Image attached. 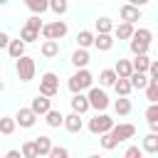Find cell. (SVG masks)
<instances>
[{"label":"cell","mask_w":158,"mask_h":158,"mask_svg":"<svg viewBox=\"0 0 158 158\" xmlns=\"http://www.w3.org/2000/svg\"><path fill=\"white\" fill-rule=\"evenodd\" d=\"M91 84H94V77H91V72H89L86 67H79V72L69 77V89H72L74 94H77V91H84V89H89Z\"/></svg>","instance_id":"obj_1"},{"label":"cell","mask_w":158,"mask_h":158,"mask_svg":"<svg viewBox=\"0 0 158 158\" xmlns=\"http://www.w3.org/2000/svg\"><path fill=\"white\" fill-rule=\"evenodd\" d=\"M15 72H17V79H20V81H32V79H35V59L27 57V54L17 57Z\"/></svg>","instance_id":"obj_2"},{"label":"cell","mask_w":158,"mask_h":158,"mask_svg":"<svg viewBox=\"0 0 158 158\" xmlns=\"http://www.w3.org/2000/svg\"><path fill=\"white\" fill-rule=\"evenodd\" d=\"M67 22L64 20H54V22H49V25H42L40 27V32H42V37L44 40H62L64 35H67Z\"/></svg>","instance_id":"obj_3"},{"label":"cell","mask_w":158,"mask_h":158,"mask_svg":"<svg viewBox=\"0 0 158 158\" xmlns=\"http://www.w3.org/2000/svg\"><path fill=\"white\" fill-rule=\"evenodd\" d=\"M86 101H89V109H96V111H104V109L109 106V96H106V91L99 89V86H89Z\"/></svg>","instance_id":"obj_4"},{"label":"cell","mask_w":158,"mask_h":158,"mask_svg":"<svg viewBox=\"0 0 158 158\" xmlns=\"http://www.w3.org/2000/svg\"><path fill=\"white\" fill-rule=\"evenodd\" d=\"M57 91H59V79H57V74H54V72H44L42 79H40V94L54 96Z\"/></svg>","instance_id":"obj_5"},{"label":"cell","mask_w":158,"mask_h":158,"mask_svg":"<svg viewBox=\"0 0 158 158\" xmlns=\"http://www.w3.org/2000/svg\"><path fill=\"white\" fill-rule=\"evenodd\" d=\"M111 126H114V118H111V116H106L104 111H101V114H96V116L89 121V131H91L94 136H99V133H106Z\"/></svg>","instance_id":"obj_6"},{"label":"cell","mask_w":158,"mask_h":158,"mask_svg":"<svg viewBox=\"0 0 158 158\" xmlns=\"http://www.w3.org/2000/svg\"><path fill=\"white\" fill-rule=\"evenodd\" d=\"M109 133L116 138V143H121V141H128V138L136 136V126L133 123H114L109 128Z\"/></svg>","instance_id":"obj_7"},{"label":"cell","mask_w":158,"mask_h":158,"mask_svg":"<svg viewBox=\"0 0 158 158\" xmlns=\"http://www.w3.org/2000/svg\"><path fill=\"white\" fill-rule=\"evenodd\" d=\"M35 121H37V114L27 106V109H20L17 111V116H15V123H20L22 128H32L35 126Z\"/></svg>","instance_id":"obj_8"},{"label":"cell","mask_w":158,"mask_h":158,"mask_svg":"<svg viewBox=\"0 0 158 158\" xmlns=\"http://www.w3.org/2000/svg\"><path fill=\"white\" fill-rule=\"evenodd\" d=\"M30 109L37 114V116H44L49 109H52V104H49V96H44V94H37L35 99H32V104H30Z\"/></svg>","instance_id":"obj_9"},{"label":"cell","mask_w":158,"mask_h":158,"mask_svg":"<svg viewBox=\"0 0 158 158\" xmlns=\"http://www.w3.org/2000/svg\"><path fill=\"white\" fill-rule=\"evenodd\" d=\"M62 126L69 131V133H79L81 128H84V123H81V114H77V111H72L69 116H64V121H62Z\"/></svg>","instance_id":"obj_10"},{"label":"cell","mask_w":158,"mask_h":158,"mask_svg":"<svg viewBox=\"0 0 158 158\" xmlns=\"http://www.w3.org/2000/svg\"><path fill=\"white\" fill-rule=\"evenodd\" d=\"M118 15H121V20L123 22H136V20H141V7H136V5H121V10H118Z\"/></svg>","instance_id":"obj_11"},{"label":"cell","mask_w":158,"mask_h":158,"mask_svg":"<svg viewBox=\"0 0 158 158\" xmlns=\"http://www.w3.org/2000/svg\"><path fill=\"white\" fill-rule=\"evenodd\" d=\"M94 47H96L99 52H109V49L114 47L111 32H99V35H94Z\"/></svg>","instance_id":"obj_12"},{"label":"cell","mask_w":158,"mask_h":158,"mask_svg":"<svg viewBox=\"0 0 158 158\" xmlns=\"http://www.w3.org/2000/svg\"><path fill=\"white\" fill-rule=\"evenodd\" d=\"M72 111H77V114H86L89 111V101H86V96L81 91H77L72 96Z\"/></svg>","instance_id":"obj_13"},{"label":"cell","mask_w":158,"mask_h":158,"mask_svg":"<svg viewBox=\"0 0 158 158\" xmlns=\"http://www.w3.org/2000/svg\"><path fill=\"white\" fill-rule=\"evenodd\" d=\"M57 54H59V40H44V42H42V57L52 59V57H57Z\"/></svg>","instance_id":"obj_14"},{"label":"cell","mask_w":158,"mask_h":158,"mask_svg":"<svg viewBox=\"0 0 158 158\" xmlns=\"http://www.w3.org/2000/svg\"><path fill=\"white\" fill-rule=\"evenodd\" d=\"M111 86L116 89V94H118V96H128V94H131V89H133V86H131V81H128V77H116V81H114Z\"/></svg>","instance_id":"obj_15"},{"label":"cell","mask_w":158,"mask_h":158,"mask_svg":"<svg viewBox=\"0 0 158 158\" xmlns=\"http://www.w3.org/2000/svg\"><path fill=\"white\" fill-rule=\"evenodd\" d=\"M146 121L151 126V131H158V104L151 101V106L146 109Z\"/></svg>","instance_id":"obj_16"},{"label":"cell","mask_w":158,"mask_h":158,"mask_svg":"<svg viewBox=\"0 0 158 158\" xmlns=\"http://www.w3.org/2000/svg\"><path fill=\"white\" fill-rule=\"evenodd\" d=\"M128 81H131L133 89H143V86L148 84V74H146V72H131V74H128Z\"/></svg>","instance_id":"obj_17"},{"label":"cell","mask_w":158,"mask_h":158,"mask_svg":"<svg viewBox=\"0 0 158 158\" xmlns=\"http://www.w3.org/2000/svg\"><path fill=\"white\" fill-rule=\"evenodd\" d=\"M35 148H37V156H47L49 148H52V138L49 136H37L35 138Z\"/></svg>","instance_id":"obj_18"},{"label":"cell","mask_w":158,"mask_h":158,"mask_svg":"<svg viewBox=\"0 0 158 158\" xmlns=\"http://www.w3.org/2000/svg\"><path fill=\"white\" fill-rule=\"evenodd\" d=\"M7 52H10L12 59L22 57V54H25V42H22V40H10V42H7Z\"/></svg>","instance_id":"obj_19"},{"label":"cell","mask_w":158,"mask_h":158,"mask_svg":"<svg viewBox=\"0 0 158 158\" xmlns=\"http://www.w3.org/2000/svg\"><path fill=\"white\" fill-rule=\"evenodd\" d=\"M72 64H74L77 69H79V67H86V64H89V52H86L84 47H79V49L72 54Z\"/></svg>","instance_id":"obj_20"},{"label":"cell","mask_w":158,"mask_h":158,"mask_svg":"<svg viewBox=\"0 0 158 158\" xmlns=\"http://www.w3.org/2000/svg\"><path fill=\"white\" fill-rule=\"evenodd\" d=\"M114 109H116L118 116H128V114H131V99H128V96H118L116 104H114Z\"/></svg>","instance_id":"obj_21"},{"label":"cell","mask_w":158,"mask_h":158,"mask_svg":"<svg viewBox=\"0 0 158 158\" xmlns=\"http://www.w3.org/2000/svg\"><path fill=\"white\" fill-rule=\"evenodd\" d=\"M143 151L146 153H158V133L151 131L146 138H143Z\"/></svg>","instance_id":"obj_22"},{"label":"cell","mask_w":158,"mask_h":158,"mask_svg":"<svg viewBox=\"0 0 158 158\" xmlns=\"http://www.w3.org/2000/svg\"><path fill=\"white\" fill-rule=\"evenodd\" d=\"M44 116H47L44 121H47V126H49V128H59V126H62V121H64V116H62L59 111H54V109H49Z\"/></svg>","instance_id":"obj_23"},{"label":"cell","mask_w":158,"mask_h":158,"mask_svg":"<svg viewBox=\"0 0 158 158\" xmlns=\"http://www.w3.org/2000/svg\"><path fill=\"white\" fill-rule=\"evenodd\" d=\"M148 64H151V57H148V54H136V59L131 62L133 72H146V69H148Z\"/></svg>","instance_id":"obj_24"},{"label":"cell","mask_w":158,"mask_h":158,"mask_svg":"<svg viewBox=\"0 0 158 158\" xmlns=\"http://www.w3.org/2000/svg\"><path fill=\"white\" fill-rule=\"evenodd\" d=\"M25 5H27L35 15H42L44 10H49V2H47V0H25Z\"/></svg>","instance_id":"obj_25"},{"label":"cell","mask_w":158,"mask_h":158,"mask_svg":"<svg viewBox=\"0 0 158 158\" xmlns=\"http://www.w3.org/2000/svg\"><path fill=\"white\" fill-rule=\"evenodd\" d=\"M114 32H116L118 40H131V35H133V25H131V22H121Z\"/></svg>","instance_id":"obj_26"},{"label":"cell","mask_w":158,"mask_h":158,"mask_svg":"<svg viewBox=\"0 0 158 158\" xmlns=\"http://www.w3.org/2000/svg\"><path fill=\"white\" fill-rule=\"evenodd\" d=\"M77 44H79V47H84V49H86V47H91V44H94V32L81 30V32L77 35Z\"/></svg>","instance_id":"obj_27"},{"label":"cell","mask_w":158,"mask_h":158,"mask_svg":"<svg viewBox=\"0 0 158 158\" xmlns=\"http://www.w3.org/2000/svg\"><path fill=\"white\" fill-rule=\"evenodd\" d=\"M15 126H17V123H15L12 116H2V118H0V133H2V136H10V133L15 131Z\"/></svg>","instance_id":"obj_28"},{"label":"cell","mask_w":158,"mask_h":158,"mask_svg":"<svg viewBox=\"0 0 158 158\" xmlns=\"http://www.w3.org/2000/svg\"><path fill=\"white\" fill-rule=\"evenodd\" d=\"M148 42H143V40H136V37H131V52L133 54H148Z\"/></svg>","instance_id":"obj_29"},{"label":"cell","mask_w":158,"mask_h":158,"mask_svg":"<svg viewBox=\"0 0 158 158\" xmlns=\"http://www.w3.org/2000/svg\"><path fill=\"white\" fill-rule=\"evenodd\" d=\"M114 72H116V77H128V74L133 72V67H131V62H128V59H118Z\"/></svg>","instance_id":"obj_30"},{"label":"cell","mask_w":158,"mask_h":158,"mask_svg":"<svg viewBox=\"0 0 158 158\" xmlns=\"http://www.w3.org/2000/svg\"><path fill=\"white\" fill-rule=\"evenodd\" d=\"M49 2V10L54 12V15H64L67 10H69V2L67 0H47Z\"/></svg>","instance_id":"obj_31"},{"label":"cell","mask_w":158,"mask_h":158,"mask_svg":"<svg viewBox=\"0 0 158 158\" xmlns=\"http://www.w3.org/2000/svg\"><path fill=\"white\" fill-rule=\"evenodd\" d=\"M20 40H22L25 44H27V42H35V40H40V32L25 25V27H22V32H20Z\"/></svg>","instance_id":"obj_32"},{"label":"cell","mask_w":158,"mask_h":158,"mask_svg":"<svg viewBox=\"0 0 158 158\" xmlns=\"http://www.w3.org/2000/svg\"><path fill=\"white\" fill-rule=\"evenodd\" d=\"M99 81H101V86H111V84L116 81V72H114V69H104V72L99 74Z\"/></svg>","instance_id":"obj_33"},{"label":"cell","mask_w":158,"mask_h":158,"mask_svg":"<svg viewBox=\"0 0 158 158\" xmlns=\"http://www.w3.org/2000/svg\"><path fill=\"white\" fill-rule=\"evenodd\" d=\"M143 89H146V99L148 101H158V81H151L148 79V84Z\"/></svg>","instance_id":"obj_34"},{"label":"cell","mask_w":158,"mask_h":158,"mask_svg":"<svg viewBox=\"0 0 158 158\" xmlns=\"http://www.w3.org/2000/svg\"><path fill=\"white\" fill-rule=\"evenodd\" d=\"M99 136H101V148H104V151H111V148H116V146H118V143H116V138H114L109 131H106V133H99Z\"/></svg>","instance_id":"obj_35"},{"label":"cell","mask_w":158,"mask_h":158,"mask_svg":"<svg viewBox=\"0 0 158 158\" xmlns=\"http://www.w3.org/2000/svg\"><path fill=\"white\" fill-rule=\"evenodd\" d=\"M131 37H136V40H143V42H148L151 44V40H153V32L151 30H146V27H138V30H133V35Z\"/></svg>","instance_id":"obj_36"},{"label":"cell","mask_w":158,"mask_h":158,"mask_svg":"<svg viewBox=\"0 0 158 158\" xmlns=\"http://www.w3.org/2000/svg\"><path fill=\"white\" fill-rule=\"evenodd\" d=\"M22 158H37V148H35V141H27V143H22Z\"/></svg>","instance_id":"obj_37"},{"label":"cell","mask_w":158,"mask_h":158,"mask_svg":"<svg viewBox=\"0 0 158 158\" xmlns=\"http://www.w3.org/2000/svg\"><path fill=\"white\" fill-rule=\"evenodd\" d=\"M114 30V22L109 17H99L96 20V32H111Z\"/></svg>","instance_id":"obj_38"},{"label":"cell","mask_w":158,"mask_h":158,"mask_svg":"<svg viewBox=\"0 0 158 158\" xmlns=\"http://www.w3.org/2000/svg\"><path fill=\"white\" fill-rule=\"evenodd\" d=\"M47 156H52V158H67V156H69V151H67V148H62V146H52Z\"/></svg>","instance_id":"obj_39"},{"label":"cell","mask_w":158,"mask_h":158,"mask_svg":"<svg viewBox=\"0 0 158 158\" xmlns=\"http://www.w3.org/2000/svg\"><path fill=\"white\" fill-rule=\"evenodd\" d=\"M42 25H44V22L40 20V15H32V17L27 20V27H32V30H37V32H40V27H42Z\"/></svg>","instance_id":"obj_40"},{"label":"cell","mask_w":158,"mask_h":158,"mask_svg":"<svg viewBox=\"0 0 158 158\" xmlns=\"http://www.w3.org/2000/svg\"><path fill=\"white\" fill-rule=\"evenodd\" d=\"M126 158H141V148H138V146L126 148Z\"/></svg>","instance_id":"obj_41"},{"label":"cell","mask_w":158,"mask_h":158,"mask_svg":"<svg viewBox=\"0 0 158 158\" xmlns=\"http://www.w3.org/2000/svg\"><path fill=\"white\" fill-rule=\"evenodd\" d=\"M7 42H10L7 32H0V49H2V47H7Z\"/></svg>","instance_id":"obj_42"},{"label":"cell","mask_w":158,"mask_h":158,"mask_svg":"<svg viewBox=\"0 0 158 158\" xmlns=\"http://www.w3.org/2000/svg\"><path fill=\"white\" fill-rule=\"evenodd\" d=\"M151 0H128V5H136V7H143V5H148Z\"/></svg>","instance_id":"obj_43"},{"label":"cell","mask_w":158,"mask_h":158,"mask_svg":"<svg viewBox=\"0 0 158 158\" xmlns=\"http://www.w3.org/2000/svg\"><path fill=\"white\" fill-rule=\"evenodd\" d=\"M5 156H7V158H20V156H22V153H20V151H15V148H12V151H7V153H5Z\"/></svg>","instance_id":"obj_44"},{"label":"cell","mask_w":158,"mask_h":158,"mask_svg":"<svg viewBox=\"0 0 158 158\" xmlns=\"http://www.w3.org/2000/svg\"><path fill=\"white\" fill-rule=\"evenodd\" d=\"M0 5H7V0H0Z\"/></svg>","instance_id":"obj_45"},{"label":"cell","mask_w":158,"mask_h":158,"mask_svg":"<svg viewBox=\"0 0 158 158\" xmlns=\"http://www.w3.org/2000/svg\"><path fill=\"white\" fill-rule=\"evenodd\" d=\"M0 91H2V81H0Z\"/></svg>","instance_id":"obj_46"}]
</instances>
